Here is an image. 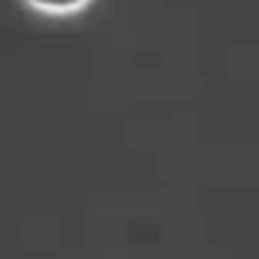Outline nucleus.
I'll return each mask as SVG.
<instances>
[{
	"mask_svg": "<svg viewBox=\"0 0 259 259\" xmlns=\"http://www.w3.org/2000/svg\"><path fill=\"white\" fill-rule=\"evenodd\" d=\"M20 3L35 15L66 20V18H76V15L86 13L96 0H20Z\"/></svg>",
	"mask_w": 259,
	"mask_h": 259,
	"instance_id": "1",
	"label": "nucleus"
}]
</instances>
